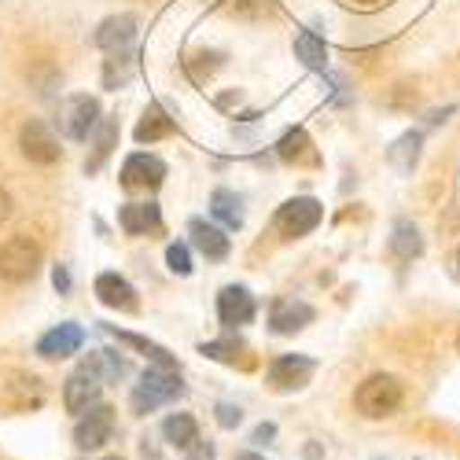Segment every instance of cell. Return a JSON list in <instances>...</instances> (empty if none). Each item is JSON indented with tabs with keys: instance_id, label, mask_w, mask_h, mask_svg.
<instances>
[{
	"instance_id": "cell-1",
	"label": "cell",
	"mask_w": 460,
	"mask_h": 460,
	"mask_svg": "<svg viewBox=\"0 0 460 460\" xmlns=\"http://www.w3.org/2000/svg\"><path fill=\"white\" fill-rule=\"evenodd\" d=\"M184 394V383H181V372L177 368H147L144 376H140V383L133 387V394H129V409L137 412V416H147V412H155L159 405H166V402H173V398H181Z\"/></svg>"
},
{
	"instance_id": "cell-2",
	"label": "cell",
	"mask_w": 460,
	"mask_h": 460,
	"mask_svg": "<svg viewBox=\"0 0 460 460\" xmlns=\"http://www.w3.org/2000/svg\"><path fill=\"white\" fill-rule=\"evenodd\" d=\"M402 398H405L402 379H394V376H387V372H379V376H368L361 387H358L354 405H358L361 416H368V420H383V416L398 412Z\"/></svg>"
},
{
	"instance_id": "cell-3",
	"label": "cell",
	"mask_w": 460,
	"mask_h": 460,
	"mask_svg": "<svg viewBox=\"0 0 460 460\" xmlns=\"http://www.w3.org/2000/svg\"><path fill=\"white\" fill-rule=\"evenodd\" d=\"M41 270V247H37L30 236H12L4 247H0V280L8 284H26Z\"/></svg>"
},
{
	"instance_id": "cell-4",
	"label": "cell",
	"mask_w": 460,
	"mask_h": 460,
	"mask_svg": "<svg viewBox=\"0 0 460 460\" xmlns=\"http://www.w3.org/2000/svg\"><path fill=\"white\" fill-rule=\"evenodd\" d=\"M41 402H45V383L33 372H19V368L0 372V405L4 409L26 412V409H37Z\"/></svg>"
},
{
	"instance_id": "cell-5",
	"label": "cell",
	"mask_w": 460,
	"mask_h": 460,
	"mask_svg": "<svg viewBox=\"0 0 460 460\" xmlns=\"http://www.w3.org/2000/svg\"><path fill=\"white\" fill-rule=\"evenodd\" d=\"M324 217V207L314 199V196H298V199H288L280 210H277V233L284 240H298L305 233H314V228L321 225Z\"/></svg>"
},
{
	"instance_id": "cell-6",
	"label": "cell",
	"mask_w": 460,
	"mask_h": 460,
	"mask_svg": "<svg viewBox=\"0 0 460 460\" xmlns=\"http://www.w3.org/2000/svg\"><path fill=\"white\" fill-rule=\"evenodd\" d=\"M100 126V103L93 96H70L59 107V133L66 140H89Z\"/></svg>"
},
{
	"instance_id": "cell-7",
	"label": "cell",
	"mask_w": 460,
	"mask_h": 460,
	"mask_svg": "<svg viewBox=\"0 0 460 460\" xmlns=\"http://www.w3.org/2000/svg\"><path fill=\"white\" fill-rule=\"evenodd\" d=\"M19 147H22V155H26L30 163H37V166H52V163H59V155H63L56 133H52L41 119H30V122L19 129Z\"/></svg>"
},
{
	"instance_id": "cell-8",
	"label": "cell",
	"mask_w": 460,
	"mask_h": 460,
	"mask_svg": "<svg viewBox=\"0 0 460 460\" xmlns=\"http://www.w3.org/2000/svg\"><path fill=\"white\" fill-rule=\"evenodd\" d=\"M114 435V409L111 405H93L89 412L78 416V424H74V446L78 449H103Z\"/></svg>"
},
{
	"instance_id": "cell-9",
	"label": "cell",
	"mask_w": 460,
	"mask_h": 460,
	"mask_svg": "<svg viewBox=\"0 0 460 460\" xmlns=\"http://www.w3.org/2000/svg\"><path fill=\"white\" fill-rule=\"evenodd\" d=\"M314 368H317L314 358H305V354H284V358H277L270 365V376H265V379H270V387L277 394H288V391L305 387L310 376H314Z\"/></svg>"
},
{
	"instance_id": "cell-10",
	"label": "cell",
	"mask_w": 460,
	"mask_h": 460,
	"mask_svg": "<svg viewBox=\"0 0 460 460\" xmlns=\"http://www.w3.org/2000/svg\"><path fill=\"white\" fill-rule=\"evenodd\" d=\"M122 188H129V191H137V188H144V191H151V188H159L163 181H166V163L159 159V155H147V151H137V155H129L126 163H122Z\"/></svg>"
},
{
	"instance_id": "cell-11",
	"label": "cell",
	"mask_w": 460,
	"mask_h": 460,
	"mask_svg": "<svg viewBox=\"0 0 460 460\" xmlns=\"http://www.w3.org/2000/svg\"><path fill=\"white\" fill-rule=\"evenodd\" d=\"M217 317L225 328H240L254 321V295L243 284H228L217 295Z\"/></svg>"
},
{
	"instance_id": "cell-12",
	"label": "cell",
	"mask_w": 460,
	"mask_h": 460,
	"mask_svg": "<svg viewBox=\"0 0 460 460\" xmlns=\"http://www.w3.org/2000/svg\"><path fill=\"white\" fill-rule=\"evenodd\" d=\"M85 342V332L78 324H56L52 332H45L41 339H37V358L45 361H63L70 354H78Z\"/></svg>"
},
{
	"instance_id": "cell-13",
	"label": "cell",
	"mask_w": 460,
	"mask_h": 460,
	"mask_svg": "<svg viewBox=\"0 0 460 460\" xmlns=\"http://www.w3.org/2000/svg\"><path fill=\"white\" fill-rule=\"evenodd\" d=\"M100 387H103V383H100L96 376L74 372V376L63 383V405H66V412L82 416V412H89L93 405H100Z\"/></svg>"
},
{
	"instance_id": "cell-14",
	"label": "cell",
	"mask_w": 460,
	"mask_h": 460,
	"mask_svg": "<svg viewBox=\"0 0 460 460\" xmlns=\"http://www.w3.org/2000/svg\"><path fill=\"white\" fill-rule=\"evenodd\" d=\"M310 321H314V305H305L298 298H277L270 305V328L277 335H295V332H302Z\"/></svg>"
},
{
	"instance_id": "cell-15",
	"label": "cell",
	"mask_w": 460,
	"mask_h": 460,
	"mask_svg": "<svg viewBox=\"0 0 460 460\" xmlns=\"http://www.w3.org/2000/svg\"><path fill=\"white\" fill-rule=\"evenodd\" d=\"M133 37H137V15L122 12V15H111V19L100 22L96 45H100L103 52H122V49L133 45Z\"/></svg>"
},
{
	"instance_id": "cell-16",
	"label": "cell",
	"mask_w": 460,
	"mask_h": 460,
	"mask_svg": "<svg viewBox=\"0 0 460 460\" xmlns=\"http://www.w3.org/2000/svg\"><path fill=\"white\" fill-rule=\"evenodd\" d=\"M96 298L111 310H137V288L119 273H100L96 277Z\"/></svg>"
},
{
	"instance_id": "cell-17",
	"label": "cell",
	"mask_w": 460,
	"mask_h": 460,
	"mask_svg": "<svg viewBox=\"0 0 460 460\" xmlns=\"http://www.w3.org/2000/svg\"><path fill=\"white\" fill-rule=\"evenodd\" d=\"M188 233H191V243H196V251L207 258V261H221L228 258V251H233V243H228V236L221 233L217 225H207V221H191L188 225Z\"/></svg>"
},
{
	"instance_id": "cell-18",
	"label": "cell",
	"mask_w": 460,
	"mask_h": 460,
	"mask_svg": "<svg viewBox=\"0 0 460 460\" xmlns=\"http://www.w3.org/2000/svg\"><path fill=\"white\" fill-rule=\"evenodd\" d=\"M119 225L126 228L129 236H147V233H155V228L163 225V210L155 203H126L119 210Z\"/></svg>"
},
{
	"instance_id": "cell-19",
	"label": "cell",
	"mask_w": 460,
	"mask_h": 460,
	"mask_svg": "<svg viewBox=\"0 0 460 460\" xmlns=\"http://www.w3.org/2000/svg\"><path fill=\"white\" fill-rule=\"evenodd\" d=\"M163 438H166L173 449L188 453L191 446L199 442V424H196V416H191V412H170V416L163 420Z\"/></svg>"
},
{
	"instance_id": "cell-20",
	"label": "cell",
	"mask_w": 460,
	"mask_h": 460,
	"mask_svg": "<svg viewBox=\"0 0 460 460\" xmlns=\"http://www.w3.org/2000/svg\"><path fill=\"white\" fill-rule=\"evenodd\" d=\"M277 155L291 166H317V151H314V140L305 137V129H288L284 140L277 144Z\"/></svg>"
},
{
	"instance_id": "cell-21",
	"label": "cell",
	"mask_w": 460,
	"mask_h": 460,
	"mask_svg": "<svg viewBox=\"0 0 460 460\" xmlns=\"http://www.w3.org/2000/svg\"><path fill=\"white\" fill-rule=\"evenodd\" d=\"M82 372L96 376L100 383H119L129 372V365H126V358H119V350H93L82 361Z\"/></svg>"
},
{
	"instance_id": "cell-22",
	"label": "cell",
	"mask_w": 460,
	"mask_h": 460,
	"mask_svg": "<svg viewBox=\"0 0 460 460\" xmlns=\"http://www.w3.org/2000/svg\"><path fill=\"white\" fill-rule=\"evenodd\" d=\"M177 126H173V119L159 107V103H151L147 111H144V119L137 122V144H155V140H163V137H170Z\"/></svg>"
},
{
	"instance_id": "cell-23",
	"label": "cell",
	"mask_w": 460,
	"mask_h": 460,
	"mask_svg": "<svg viewBox=\"0 0 460 460\" xmlns=\"http://www.w3.org/2000/svg\"><path fill=\"white\" fill-rule=\"evenodd\" d=\"M103 332H111L119 342H126V347H133V350H140L144 358H151L159 368H177V361H173V354L166 350V347H159V342H151V339H144V335H133V332H119V328H111V324H103Z\"/></svg>"
},
{
	"instance_id": "cell-24",
	"label": "cell",
	"mask_w": 460,
	"mask_h": 460,
	"mask_svg": "<svg viewBox=\"0 0 460 460\" xmlns=\"http://www.w3.org/2000/svg\"><path fill=\"white\" fill-rule=\"evenodd\" d=\"M210 214H214L225 228H240V225H243V199L236 196V191L217 188L214 196H210Z\"/></svg>"
},
{
	"instance_id": "cell-25",
	"label": "cell",
	"mask_w": 460,
	"mask_h": 460,
	"mask_svg": "<svg viewBox=\"0 0 460 460\" xmlns=\"http://www.w3.org/2000/svg\"><path fill=\"white\" fill-rule=\"evenodd\" d=\"M391 251L402 261H412L424 254V240H420V228L412 221H394V233H391Z\"/></svg>"
},
{
	"instance_id": "cell-26",
	"label": "cell",
	"mask_w": 460,
	"mask_h": 460,
	"mask_svg": "<svg viewBox=\"0 0 460 460\" xmlns=\"http://www.w3.org/2000/svg\"><path fill=\"white\" fill-rule=\"evenodd\" d=\"M114 144H119V122H114V119H100V126H96V147H93V159H85V173H96L103 166V159L114 151Z\"/></svg>"
},
{
	"instance_id": "cell-27",
	"label": "cell",
	"mask_w": 460,
	"mask_h": 460,
	"mask_svg": "<svg viewBox=\"0 0 460 460\" xmlns=\"http://www.w3.org/2000/svg\"><path fill=\"white\" fill-rule=\"evenodd\" d=\"M133 70H137V59L129 49L111 52V59L103 63V89H122L133 78Z\"/></svg>"
},
{
	"instance_id": "cell-28",
	"label": "cell",
	"mask_w": 460,
	"mask_h": 460,
	"mask_svg": "<svg viewBox=\"0 0 460 460\" xmlns=\"http://www.w3.org/2000/svg\"><path fill=\"white\" fill-rule=\"evenodd\" d=\"M295 56H298L305 66H314V70H324V66H328V49H324V41H321L314 30H302V33L295 37Z\"/></svg>"
},
{
	"instance_id": "cell-29",
	"label": "cell",
	"mask_w": 460,
	"mask_h": 460,
	"mask_svg": "<svg viewBox=\"0 0 460 460\" xmlns=\"http://www.w3.org/2000/svg\"><path fill=\"white\" fill-rule=\"evenodd\" d=\"M416 159H420V133H405L402 140H394V147H391V166H394L398 173H412Z\"/></svg>"
},
{
	"instance_id": "cell-30",
	"label": "cell",
	"mask_w": 460,
	"mask_h": 460,
	"mask_svg": "<svg viewBox=\"0 0 460 460\" xmlns=\"http://www.w3.org/2000/svg\"><path fill=\"white\" fill-rule=\"evenodd\" d=\"M217 66H221V52H196L184 59V70L191 74V82H207Z\"/></svg>"
},
{
	"instance_id": "cell-31",
	"label": "cell",
	"mask_w": 460,
	"mask_h": 460,
	"mask_svg": "<svg viewBox=\"0 0 460 460\" xmlns=\"http://www.w3.org/2000/svg\"><path fill=\"white\" fill-rule=\"evenodd\" d=\"M199 354H203V358H214V361H228V365H236V358L243 354V342H240V339H217V342H203Z\"/></svg>"
},
{
	"instance_id": "cell-32",
	"label": "cell",
	"mask_w": 460,
	"mask_h": 460,
	"mask_svg": "<svg viewBox=\"0 0 460 460\" xmlns=\"http://www.w3.org/2000/svg\"><path fill=\"white\" fill-rule=\"evenodd\" d=\"M166 265H170V273L188 277L191 273V251H188V243H170L166 247Z\"/></svg>"
},
{
	"instance_id": "cell-33",
	"label": "cell",
	"mask_w": 460,
	"mask_h": 460,
	"mask_svg": "<svg viewBox=\"0 0 460 460\" xmlns=\"http://www.w3.org/2000/svg\"><path fill=\"white\" fill-rule=\"evenodd\" d=\"M214 416H217V424H221L225 431H233V428H240V420H243V409H240V405H233V402H217Z\"/></svg>"
},
{
	"instance_id": "cell-34",
	"label": "cell",
	"mask_w": 460,
	"mask_h": 460,
	"mask_svg": "<svg viewBox=\"0 0 460 460\" xmlns=\"http://www.w3.org/2000/svg\"><path fill=\"white\" fill-rule=\"evenodd\" d=\"M273 438H277V424H258V428H254V435H251V442H254V446H270Z\"/></svg>"
},
{
	"instance_id": "cell-35",
	"label": "cell",
	"mask_w": 460,
	"mask_h": 460,
	"mask_svg": "<svg viewBox=\"0 0 460 460\" xmlns=\"http://www.w3.org/2000/svg\"><path fill=\"white\" fill-rule=\"evenodd\" d=\"M52 284H56L59 295L70 291V273H66V265H56V270H52Z\"/></svg>"
},
{
	"instance_id": "cell-36",
	"label": "cell",
	"mask_w": 460,
	"mask_h": 460,
	"mask_svg": "<svg viewBox=\"0 0 460 460\" xmlns=\"http://www.w3.org/2000/svg\"><path fill=\"white\" fill-rule=\"evenodd\" d=\"M188 460H214V446L210 442H196L188 449Z\"/></svg>"
},
{
	"instance_id": "cell-37",
	"label": "cell",
	"mask_w": 460,
	"mask_h": 460,
	"mask_svg": "<svg viewBox=\"0 0 460 460\" xmlns=\"http://www.w3.org/2000/svg\"><path fill=\"white\" fill-rule=\"evenodd\" d=\"M8 217H12V196L0 188V221H8Z\"/></svg>"
},
{
	"instance_id": "cell-38",
	"label": "cell",
	"mask_w": 460,
	"mask_h": 460,
	"mask_svg": "<svg viewBox=\"0 0 460 460\" xmlns=\"http://www.w3.org/2000/svg\"><path fill=\"white\" fill-rule=\"evenodd\" d=\"M449 277H453V280L460 284V247H456V251L449 254Z\"/></svg>"
},
{
	"instance_id": "cell-39",
	"label": "cell",
	"mask_w": 460,
	"mask_h": 460,
	"mask_svg": "<svg viewBox=\"0 0 460 460\" xmlns=\"http://www.w3.org/2000/svg\"><path fill=\"white\" fill-rule=\"evenodd\" d=\"M361 8H376V4H383V0H358Z\"/></svg>"
},
{
	"instance_id": "cell-40",
	"label": "cell",
	"mask_w": 460,
	"mask_h": 460,
	"mask_svg": "<svg viewBox=\"0 0 460 460\" xmlns=\"http://www.w3.org/2000/svg\"><path fill=\"white\" fill-rule=\"evenodd\" d=\"M236 460H261V456H258V453H240Z\"/></svg>"
},
{
	"instance_id": "cell-41",
	"label": "cell",
	"mask_w": 460,
	"mask_h": 460,
	"mask_svg": "<svg viewBox=\"0 0 460 460\" xmlns=\"http://www.w3.org/2000/svg\"><path fill=\"white\" fill-rule=\"evenodd\" d=\"M103 460H122V456H103Z\"/></svg>"
},
{
	"instance_id": "cell-42",
	"label": "cell",
	"mask_w": 460,
	"mask_h": 460,
	"mask_svg": "<svg viewBox=\"0 0 460 460\" xmlns=\"http://www.w3.org/2000/svg\"><path fill=\"white\" fill-rule=\"evenodd\" d=\"M456 350H460V332H456Z\"/></svg>"
}]
</instances>
